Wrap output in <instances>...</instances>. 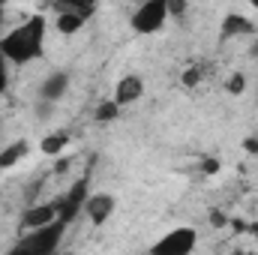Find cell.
<instances>
[{
    "label": "cell",
    "instance_id": "cell-1",
    "mask_svg": "<svg viewBox=\"0 0 258 255\" xmlns=\"http://www.w3.org/2000/svg\"><path fill=\"white\" fill-rule=\"evenodd\" d=\"M42 48H45V18L42 15L27 18L0 36V54L6 57V63L24 66L42 57Z\"/></svg>",
    "mask_w": 258,
    "mask_h": 255
},
{
    "label": "cell",
    "instance_id": "cell-2",
    "mask_svg": "<svg viewBox=\"0 0 258 255\" xmlns=\"http://www.w3.org/2000/svg\"><path fill=\"white\" fill-rule=\"evenodd\" d=\"M66 225L57 219L45 228H36V231H24L21 240L9 249V255H57V246L63 240Z\"/></svg>",
    "mask_w": 258,
    "mask_h": 255
},
{
    "label": "cell",
    "instance_id": "cell-3",
    "mask_svg": "<svg viewBox=\"0 0 258 255\" xmlns=\"http://www.w3.org/2000/svg\"><path fill=\"white\" fill-rule=\"evenodd\" d=\"M168 21V3L165 0H144L132 15H129V24L135 33L141 36H150V33H159Z\"/></svg>",
    "mask_w": 258,
    "mask_h": 255
},
{
    "label": "cell",
    "instance_id": "cell-4",
    "mask_svg": "<svg viewBox=\"0 0 258 255\" xmlns=\"http://www.w3.org/2000/svg\"><path fill=\"white\" fill-rule=\"evenodd\" d=\"M195 243H198V234L189 225H177L171 231H165L153 246H150V255H192Z\"/></svg>",
    "mask_w": 258,
    "mask_h": 255
},
{
    "label": "cell",
    "instance_id": "cell-5",
    "mask_svg": "<svg viewBox=\"0 0 258 255\" xmlns=\"http://www.w3.org/2000/svg\"><path fill=\"white\" fill-rule=\"evenodd\" d=\"M84 201H87V180H78L63 198L54 201V204H57V219H60L63 225H69V222L84 210Z\"/></svg>",
    "mask_w": 258,
    "mask_h": 255
},
{
    "label": "cell",
    "instance_id": "cell-6",
    "mask_svg": "<svg viewBox=\"0 0 258 255\" xmlns=\"http://www.w3.org/2000/svg\"><path fill=\"white\" fill-rule=\"evenodd\" d=\"M114 207H117V201H114L111 192H96V195H87V201H84V216H87L93 225H105V222L111 219Z\"/></svg>",
    "mask_w": 258,
    "mask_h": 255
},
{
    "label": "cell",
    "instance_id": "cell-7",
    "mask_svg": "<svg viewBox=\"0 0 258 255\" xmlns=\"http://www.w3.org/2000/svg\"><path fill=\"white\" fill-rule=\"evenodd\" d=\"M51 222H57V204H54V201H45V204H30V207L24 210V216H21L24 231H36V228L51 225Z\"/></svg>",
    "mask_w": 258,
    "mask_h": 255
},
{
    "label": "cell",
    "instance_id": "cell-8",
    "mask_svg": "<svg viewBox=\"0 0 258 255\" xmlns=\"http://www.w3.org/2000/svg\"><path fill=\"white\" fill-rule=\"evenodd\" d=\"M144 96V78L141 75H135V72H129L123 75L120 81H117V87H114V102H117V108H126L132 102H138Z\"/></svg>",
    "mask_w": 258,
    "mask_h": 255
},
{
    "label": "cell",
    "instance_id": "cell-9",
    "mask_svg": "<svg viewBox=\"0 0 258 255\" xmlns=\"http://www.w3.org/2000/svg\"><path fill=\"white\" fill-rule=\"evenodd\" d=\"M66 90H69V72L63 69H57V72H51V75H45V81L39 84V96L36 99H42V102H60L66 96Z\"/></svg>",
    "mask_w": 258,
    "mask_h": 255
},
{
    "label": "cell",
    "instance_id": "cell-10",
    "mask_svg": "<svg viewBox=\"0 0 258 255\" xmlns=\"http://www.w3.org/2000/svg\"><path fill=\"white\" fill-rule=\"evenodd\" d=\"M252 33H255V24H252L246 15H240V12H228V15L222 18V30H219V36H222V39L252 36Z\"/></svg>",
    "mask_w": 258,
    "mask_h": 255
},
{
    "label": "cell",
    "instance_id": "cell-11",
    "mask_svg": "<svg viewBox=\"0 0 258 255\" xmlns=\"http://www.w3.org/2000/svg\"><path fill=\"white\" fill-rule=\"evenodd\" d=\"M27 150H30V144H27L24 138H18V141L6 144V147L0 150V171H6V168L18 165V162H21V159L27 156Z\"/></svg>",
    "mask_w": 258,
    "mask_h": 255
},
{
    "label": "cell",
    "instance_id": "cell-12",
    "mask_svg": "<svg viewBox=\"0 0 258 255\" xmlns=\"http://www.w3.org/2000/svg\"><path fill=\"white\" fill-rule=\"evenodd\" d=\"M66 144H69V132H63V129H60V132L45 135L39 147H42V153H45V156H60V153L66 150Z\"/></svg>",
    "mask_w": 258,
    "mask_h": 255
},
{
    "label": "cell",
    "instance_id": "cell-13",
    "mask_svg": "<svg viewBox=\"0 0 258 255\" xmlns=\"http://www.w3.org/2000/svg\"><path fill=\"white\" fill-rule=\"evenodd\" d=\"M117 117H120V108H117L114 99H105V102L96 105V123H114Z\"/></svg>",
    "mask_w": 258,
    "mask_h": 255
},
{
    "label": "cell",
    "instance_id": "cell-14",
    "mask_svg": "<svg viewBox=\"0 0 258 255\" xmlns=\"http://www.w3.org/2000/svg\"><path fill=\"white\" fill-rule=\"evenodd\" d=\"M201 78H204V72H201V66H189L183 75H180V81H183V87H198L201 84Z\"/></svg>",
    "mask_w": 258,
    "mask_h": 255
},
{
    "label": "cell",
    "instance_id": "cell-15",
    "mask_svg": "<svg viewBox=\"0 0 258 255\" xmlns=\"http://www.w3.org/2000/svg\"><path fill=\"white\" fill-rule=\"evenodd\" d=\"M243 87H246V78H243L240 72H234V75L225 81V90H228L231 96H240V93H243Z\"/></svg>",
    "mask_w": 258,
    "mask_h": 255
},
{
    "label": "cell",
    "instance_id": "cell-16",
    "mask_svg": "<svg viewBox=\"0 0 258 255\" xmlns=\"http://www.w3.org/2000/svg\"><path fill=\"white\" fill-rule=\"evenodd\" d=\"M54 108H57L54 102H42V99H36V102H33V114H36L39 120H48V117L54 114Z\"/></svg>",
    "mask_w": 258,
    "mask_h": 255
},
{
    "label": "cell",
    "instance_id": "cell-17",
    "mask_svg": "<svg viewBox=\"0 0 258 255\" xmlns=\"http://www.w3.org/2000/svg\"><path fill=\"white\" fill-rule=\"evenodd\" d=\"M201 171H204V174H216V171H219V162L207 156V159H201Z\"/></svg>",
    "mask_w": 258,
    "mask_h": 255
},
{
    "label": "cell",
    "instance_id": "cell-18",
    "mask_svg": "<svg viewBox=\"0 0 258 255\" xmlns=\"http://www.w3.org/2000/svg\"><path fill=\"white\" fill-rule=\"evenodd\" d=\"M186 12V3L183 0H171L168 3V15H183Z\"/></svg>",
    "mask_w": 258,
    "mask_h": 255
},
{
    "label": "cell",
    "instance_id": "cell-19",
    "mask_svg": "<svg viewBox=\"0 0 258 255\" xmlns=\"http://www.w3.org/2000/svg\"><path fill=\"white\" fill-rule=\"evenodd\" d=\"M6 60H0V93H3V90H6V84H9V72H6Z\"/></svg>",
    "mask_w": 258,
    "mask_h": 255
},
{
    "label": "cell",
    "instance_id": "cell-20",
    "mask_svg": "<svg viewBox=\"0 0 258 255\" xmlns=\"http://www.w3.org/2000/svg\"><path fill=\"white\" fill-rule=\"evenodd\" d=\"M243 150H246V153H258V135H255V138H246V141H243Z\"/></svg>",
    "mask_w": 258,
    "mask_h": 255
},
{
    "label": "cell",
    "instance_id": "cell-21",
    "mask_svg": "<svg viewBox=\"0 0 258 255\" xmlns=\"http://www.w3.org/2000/svg\"><path fill=\"white\" fill-rule=\"evenodd\" d=\"M0 21H3V9H0ZM0 36H3V30H0ZM0 60H6V57H3V54H0Z\"/></svg>",
    "mask_w": 258,
    "mask_h": 255
},
{
    "label": "cell",
    "instance_id": "cell-22",
    "mask_svg": "<svg viewBox=\"0 0 258 255\" xmlns=\"http://www.w3.org/2000/svg\"><path fill=\"white\" fill-rule=\"evenodd\" d=\"M252 54H255V57H258V42H255V48H252Z\"/></svg>",
    "mask_w": 258,
    "mask_h": 255
},
{
    "label": "cell",
    "instance_id": "cell-23",
    "mask_svg": "<svg viewBox=\"0 0 258 255\" xmlns=\"http://www.w3.org/2000/svg\"><path fill=\"white\" fill-rule=\"evenodd\" d=\"M57 255H75V252H57Z\"/></svg>",
    "mask_w": 258,
    "mask_h": 255
}]
</instances>
